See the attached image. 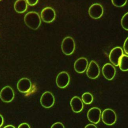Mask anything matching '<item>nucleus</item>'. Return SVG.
Here are the masks:
<instances>
[{
  "label": "nucleus",
  "mask_w": 128,
  "mask_h": 128,
  "mask_svg": "<svg viewBox=\"0 0 128 128\" xmlns=\"http://www.w3.org/2000/svg\"><path fill=\"white\" fill-rule=\"evenodd\" d=\"M41 18L44 22L50 23L53 22L55 19V12L52 8L46 7L42 11Z\"/></svg>",
  "instance_id": "6e6552de"
},
{
  "label": "nucleus",
  "mask_w": 128,
  "mask_h": 128,
  "mask_svg": "<svg viewBox=\"0 0 128 128\" xmlns=\"http://www.w3.org/2000/svg\"><path fill=\"white\" fill-rule=\"evenodd\" d=\"M40 102L42 106L45 108H49L52 107L55 103V98L53 94L49 92H44L41 98Z\"/></svg>",
  "instance_id": "0eeeda50"
},
{
  "label": "nucleus",
  "mask_w": 128,
  "mask_h": 128,
  "mask_svg": "<svg viewBox=\"0 0 128 128\" xmlns=\"http://www.w3.org/2000/svg\"><path fill=\"white\" fill-rule=\"evenodd\" d=\"M38 1L39 0H26L27 4L31 6L36 5L38 3Z\"/></svg>",
  "instance_id": "4be33fe9"
},
{
  "label": "nucleus",
  "mask_w": 128,
  "mask_h": 128,
  "mask_svg": "<svg viewBox=\"0 0 128 128\" xmlns=\"http://www.w3.org/2000/svg\"><path fill=\"white\" fill-rule=\"evenodd\" d=\"M124 52L128 55V37L126 39L124 44Z\"/></svg>",
  "instance_id": "5701e85b"
},
{
  "label": "nucleus",
  "mask_w": 128,
  "mask_h": 128,
  "mask_svg": "<svg viewBox=\"0 0 128 128\" xmlns=\"http://www.w3.org/2000/svg\"><path fill=\"white\" fill-rule=\"evenodd\" d=\"M85 128H98L96 127V126L94 124H88L85 127Z\"/></svg>",
  "instance_id": "a878e982"
},
{
  "label": "nucleus",
  "mask_w": 128,
  "mask_h": 128,
  "mask_svg": "<svg viewBox=\"0 0 128 128\" xmlns=\"http://www.w3.org/2000/svg\"><path fill=\"white\" fill-rule=\"evenodd\" d=\"M102 116L101 110L98 108H90L88 112V118L91 122L97 124L100 120Z\"/></svg>",
  "instance_id": "9b49d317"
},
{
  "label": "nucleus",
  "mask_w": 128,
  "mask_h": 128,
  "mask_svg": "<svg viewBox=\"0 0 128 128\" xmlns=\"http://www.w3.org/2000/svg\"><path fill=\"white\" fill-rule=\"evenodd\" d=\"M121 25L124 30L128 31V13H126L121 20Z\"/></svg>",
  "instance_id": "6ab92c4d"
},
{
  "label": "nucleus",
  "mask_w": 128,
  "mask_h": 128,
  "mask_svg": "<svg viewBox=\"0 0 128 128\" xmlns=\"http://www.w3.org/2000/svg\"><path fill=\"white\" fill-rule=\"evenodd\" d=\"M70 76L66 72H63L58 74L56 78L57 86L60 88H64L70 84Z\"/></svg>",
  "instance_id": "423d86ee"
},
{
  "label": "nucleus",
  "mask_w": 128,
  "mask_h": 128,
  "mask_svg": "<svg viewBox=\"0 0 128 128\" xmlns=\"http://www.w3.org/2000/svg\"><path fill=\"white\" fill-rule=\"evenodd\" d=\"M4 122V118L1 114H0V128H1L3 126Z\"/></svg>",
  "instance_id": "393cba45"
},
{
  "label": "nucleus",
  "mask_w": 128,
  "mask_h": 128,
  "mask_svg": "<svg viewBox=\"0 0 128 128\" xmlns=\"http://www.w3.org/2000/svg\"><path fill=\"white\" fill-rule=\"evenodd\" d=\"M82 100L85 104H90L93 102L94 97L90 93L86 92L82 96Z\"/></svg>",
  "instance_id": "a211bd4d"
},
{
  "label": "nucleus",
  "mask_w": 128,
  "mask_h": 128,
  "mask_svg": "<svg viewBox=\"0 0 128 128\" xmlns=\"http://www.w3.org/2000/svg\"><path fill=\"white\" fill-rule=\"evenodd\" d=\"M124 52L121 47H116L112 50L109 55V59L112 64L115 66H118L119 62Z\"/></svg>",
  "instance_id": "20e7f679"
},
{
  "label": "nucleus",
  "mask_w": 128,
  "mask_h": 128,
  "mask_svg": "<svg viewBox=\"0 0 128 128\" xmlns=\"http://www.w3.org/2000/svg\"><path fill=\"white\" fill-rule=\"evenodd\" d=\"M2 1V0H0V1Z\"/></svg>",
  "instance_id": "cd10ccee"
},
{
  "label": "nucleus",
  "mask_w": 128,
  "mask_h": 128,
  "mask_svg": "<svg viewBox=\"0 0 128 128\" xmlns=\"http://www.w3.org/2000/svg\"><path fill=\"white\" fill-rule=\"evenodd\" d=\"M61 49L63 53L66 55L72 54L76 49V43L74 39L71 37L65 38L62 42Z\"/></svg>",
  "instance_id": "f03ea898"
},
{
  "label": "nucleus",
  "mask_w": 128,
  "mask_h": 128,
  "mask_svg": "<svg viewBox=\"0 0 128 128\" xmlns=\"http://www.w3.org/2000/svg\"><path fill=\"white\" fill-rule=\"evenodd\" d=\"M128 0H112V4L118 8H120L124 6Z\"/></svg>",
  "instance_id": "aec40b11"
},
{
  "label": "nucleus",
  "mask_w": 128,
  "mask_h": 128,
  "mask_svg": "<svg viewBox=\"0 0 128 128\" xmlns=\"http://www.w3.org/2000/svg\"><path fill=\"white\" fill-rule=\"evenodd\" d=\"M74 70L78 74L84 73L88 68V61L86 58L82 57L78 58L74 63Z\"/></svg>",
  "instance_id": "ddd939ff"
},
{
  "label": "nucleus",
  "mask_w": 128,
  "mask_h": 128,
  "mask_svg": "<svg viewBox=\"0 0 128 128\" xmlns=\"http://www.w3.org/2000/svg\"><path fill=\"white\" fill-rule=\"evenodd\" d=\"M28 8V4L26 0H17L14 5V9L18 13L25 12Z\"/></svg>",
  "instance_id": "dca6fc26"
},
{
  "label": "nucleus",
  "mask_w": 128,
  "mask_h": 128,
  "mask_svg": "<svg viewBox=\"0 0 128 128\" xmlns=\"http://www.w3.org/2000/svg\"><path fill=\"white\" fill-rule=\"evenodd\" d=\"M51 128H65L64 126L61 122H57L54 124Z\"/></svg>",
  "instance_id": "412c9836"
},
{
  "label": "nucleus",
  "mask_w": 128,
  "mask_h": 128,
  "mask_svg": "<svg viewBox=\"0 0 128 128\" xmlns=\"http://www.w3.org/2000/svg\"><path fill=\"white\" fill-rule=\"evenodd\" d=\"M120 70L122 72L128 71V56L123 55L121 57L118 65Z\"/></svg>",
  "instance_id": "f3484780"
},
{
  "label": "nucleus",
  "mask_w": 128,
  "mask_h": 128,
  "mask_svg": "<svg viewBox=\"0 0 128 128\" xmlns=\"http://www.w3.org/2000/svg\"><path fill=\"white\" fill-rule=\"evenodd\" d=\"M72 110L76 113L81 112L84 108V104L82 100L78 96L74 97L70 101Z\"/></svg>",
  "instance_id": "2eb2a0df"
},
{
  "label": "nucleus",
  "mask_w": 128,
  "mask_h": 128,
  "mask_svg": "<svg viewBox=\"0 0 128 128\" xmlns=\"http://www.w3.org/2000/svg\"><path fill=\"white\" fill-rule=\"evenodd\" d=\"M100 74V69L98 65L94 61H92L88 66L86 71L88 77L90 79H96Z\"/></svg>",
  "instance_id": "39448f33"
},
{
  "label": "nucleus",
  "mask_w": 128,
  "mask_h": 128,
  "mask_svg": "<svg viewBox=\"0 0 128 128\" xmlns=\"http://www.w3.org/2000/svg\"><path fill=\"white\" fill-rule=\"evenodd\" d=\"M4 128H16L12 125H8V126H5Z\"/></svg>",
  "instance_id": "bb28decb"
},
{
  "label": "nucleus",
  "mask_w": 128,
  "mask_h": 128,
  "mask_svg": "<svg viewBox=\"0 0 128 128\" xmlns=\"http://www.w3.org/2000/svg\"><path fill=\"white\" fill-rule=\"evenodd\" d=\"M103 76L108 80H112L116 74L115 68L110 63H106L103 66L102 69Z\"/></svg>",
  "instance_id": "f8f14e48"
},
{
  "label": "nucleus",
  "mask_w": 128,
  "mask_h": 128,
  "mask_svg": "<svg viewBox=\"0 0 128 128\" xmlns=\"http://www.w3.org/2000/svg\"><path fill=\"white\" fill-rule=\"evenodd\" d=\"M32 87V83L30 80L27 78H23L18 82L17 88L18 90L22 93H27Z\"/></svg>",
  "instance_id": "4468645a"
},
{
  "label": "nucleus",
  "mask_w": 128,
  "mask_h": 128,
  "mask_svg": "<svg viewBox=\"0 0 128 128\" xmlns=\"http://www.w3.org/2000/svg\"><path fill=\"white\" fill-rule=\"evenodd\" d=\"M103 122L108 126L114 124L117 120L116 112L112 109L108 108L104 110L101 116Z\"/></svg>",
  "instance_id": "7ed1b4c3"
},
{
  "label": "nucleus",
  "mask_w": 128,
  "mask_h": 128,
  "mask_svg": "<svg viewBox=\"0 0 128 128\" xmlns=\"http://www.w3.org/2000/svg\"><path fill=\"white\" fill-rule=\"evenodd\" d=\"M15 94L13 90L9 86L4 88L0 92V98L5 102H10L14 98Z\"/></svg>",
  "instance_id": "1a4fd4ad"
},
{
  "label": "nucleus",
  "mask_w": 128,
  "mask_h": 128,
  "mask_svg": "<svg viewBox=\"0 0 128 128\" xmlns=\"http://www.w3.org/2000/svg\"><path fill=\"white\" fill-rule=\"evenodd\" d=\"M88 13L92 18L94 19H98L100 18L104 14V9L100 4H94L90 7Z\"/></svg>",
  "instance_id": "9d476101"
},
{
  "label": "nucleus",
  "mask_w": 128,
  "mask_h": 128,
  "mask_svg": "<svg viewBox=\"0 0 128 128\" xmlns=\"http://www.w3.org/2000/svg\"><path fill=\"white\" fill-rule=\"evenodd\" d=\"M24 22L28 27L33 30L38 29L41 23L40 16L35 12H30L27 13L24 17Z\"/></svg>",
  "instance_id": "f257e3e1"
},
{
  "label": "nucleus",
  "mask_w": 128,
  "mask_h": 128,
  "mask_svg": "<svg viewBox=\"0 0 128 128\" xmlns=\"http://www.w3.org/2000/svg\"><path fill=\"white\" fill-rule=\"evenodd\" d=\"M18 128H31L30 126L27 123L21 124L18 126Z\"/></svg>",
  "instance_id": "b1692460"
}]
</instances>
